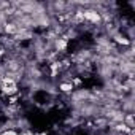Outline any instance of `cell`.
Instances as JSON below:
<instances>
[{
	"label": "cell",
	"instance_id": "obj_2",
	"mask_svg": "<svg viewBox=\"0 0 135 135\" xmlns=\"http://www.w3.org/2000/svg\"><path fill=\"white\" fill-rule=\"evenodd\" d=\"M111 43H113V45H119V46H132V40H129L124 32H122V33L118 32L116 35H113V37H111Z\"/></svg>",
	"mask_w": 135,
	"mask_h": 135
},
{
	"label": "cell",
	"instance_id": "obj_4",
	"mask_svg": "<svg viewBox=\"0 0 135 135\" xmlns=\"http://www.w3.org/2000/svg\"><path fill=\"white\" fill-rule=\"evenodd\" d=\"M127 127H130V129H133V114L132 113H126L124 114V121H122Z\"/></svg>",
	"mask_w": 135,
	"mask_h": 135
},
{
	"label": "cell",
	"instance_id": "obj_1",
	"mask_svg": "<svg viewBox=\"0 0 135 135\" xmlns=\"http://www.w3.org/2000/svg\"><path fill=\"white\" fill-rule=\"evenodd\" d=\"M83 16H84V22L92 24V26H102V18L100 13L94 8H84L83 10Z\"/></svg>",
	"mask_w": 135,
	"mask_h": 135
},
{
	"label": "cell",
	"instance_id": "obj_3",
	"mask_svg": "<svg viewBox=\"0 0 135 135\" xmlns=\"http://www.w3.org/2000/svg\"><path fill=\"white\" fill-rule=\"evenodd\" d=\"M57 92L60 94H65V95H72L75 92V88L70 81H60L59 86H57Z\"/></svg>",
	"mask_w": 135,
	"mask_h": 135
}]
</instances>
